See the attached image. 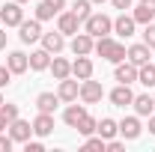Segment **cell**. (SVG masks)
Segmentation results:
<instances>
[{
    "instance_id": "3",
    "label": "cell",
    "mask_w": 155,
    "mask_h": 152,
    "mask_svg": "<svg viewBox=\"0 0 155 152\" xmlns=\"http://www.w3.org/2000/svg\"><path fill=\"white\" fill-rule=\"evenodd\" d=\"M18 39L24 45H33L42 39V21L39 18H30V21H21L18 24Z\"/></svg>"
},
{
    "instance_id": "20",
    "label": "cell",
    "mask_w": 155,
    "mask_h": 152,
    "mask_svg": "<svg viewBox=\"0 0 155 152\" xmlns=\"http://www.w3.org/2000/svg\"><path fill=\"white\" fill-rule=\"evenodd\" d=\"M60 104V95L57 93H39L36 95V111L39 114H54Z\"/></svg>"
},
{
    "instance_id": "30",
    "label": "cell",
    "mask_w": 155,
    "mask_h": 152,
    "mask_svg": "<svg viewBox=\"0 0 155 152\" xmlns=\"http://www.w3.org/2000/svg\"><path fill=\"white\" fill-rule=\"evenodd\" d=\"M104 146H107V140H104V137H93V134H90V137H87V140H84V149H96V152H104Z\"/></svg>"
},
{
    "instance_id": "38",
    "label": "cell",
    "mask_w": 155,
    "mask_h": 152,
    "mask_svg": "<svg viewBox=\"0 0 155 152\" xmlns=\"http://www.w3.org/2000/svg\"><path fill=\"white\" fill-rule=\"evenodd\" d=\"M45 3H51V6H54V12H63V9H66V0H45Z\"/></svg>"
},
{
    "instance_id": "9",
    "label": "cell",
    "mask_w": 155,
    "mask_h": 152,
    "mask_svg": "<svg viewBox=\"0 0 155 152\" xmlns=\"http://www.w3.org/2000/svg\"><path fill=\"white\" fill-rule=\"evenodd\" d=\"M119 134H122V140H137L140 134H143V125H140V116H125L122 122H119Z\"/></svg>"
},
{
    "instance_id": "37",
    "label": "cell",
    "mask_w": 155,
    "mask_h": 152,
    "mask_svg": "<svg viewBox=\"0 0 155 152\" xmlns=\"http://www.w3.org/2000/svg\"><path fill=\"white\" fill-rule=\"evenodd\" d=\"M110 3H114V9H119V12L131 9V0H110Z\"/></svg>"
},
{
    "instance_id": "41",
    "label": "cell",
    "mask_w": 155,
    "mask_h": 152,
    "mask_svg": "<svg viewBox=\"0 0 155 152\" xmlns=\"http://www.w3.org/2000/svg\"><path fill=\"white\" fill-rule=\"evenodd\" d=\"M149 134H155V114L149 116Z\"/></svg>"
},
{
    "instance_id": "35",
    "label": "cell",
    "mask_w": 155,
    "mask_h": 152,
    "mask_svg": "<svg viewBox=\"0 0 155 152\" xmlns=\"http://www.w3.org/2000/svg\"><path fill=\"white\" fill-rule=\"evenodd\" d=\"M104 149H107V152H119V149H125V140H114V137H110Z\"/></svg>"
},
{
    "instance_id": "28",
    "label": "cell",
    "mask_w": 155,
    "mask_h": 152,
    "mask_svg": "<svg viewBox=\"0 0 155 152\" xmlns=\"http://www.w3.org/2000/svg\"><path fill=\"white\" fill-rule=\"evenodd\" d=\"M96 128H98V119H96V116H90V114H84V119L75 125V131H78V134H84V137L96 134Z\"/></svg>"
},
{
    "instance_id": "2",
    "label": "cell",
    "mask_w": 155,
    "mask_h": 152,
    "mask_svg": "<svg viewBox=\"0 0 155 152\" xmlns=\"http://www.w3.org/2000/svg\"><path fill=\"white\" fill-rule=\"evenodd\" d=\"M84 33H90L93 39L110 36V33H114V18H107L104 12H93L90 18L84 21Z\"/></svg>"
},
{
    "instance_id": "34",
    "label": "cell",
    "mask_w": 155,
    "mask_h": 152,
    "mask_svg": "<svg viewBox=\"0 0 155 152\" xmlns=\"http://www.w3.org/2000/svg\"><path fill=\"white\" fill-rule=\"evenodd\" d=\"M12 143H15V140H12L9 134H3V131H0V152H9V149H12Z\"/></svg>"
},
{
    "instance_id": "32",
    "label": "cell",
    "mask_w": 155,
    "mask_h": 152,
    "mask_svg": "<svg viewBox=\"0 0 155 152\" xmlns=\"http://www.w3.org/2000/svg\"><path fill=\"white\" fill-rule=\"evenodd\" d=\"M0 114L12 122V119H18V104H9V101H3V104H0Z\"/></svg>"
},
{
    "instance_id": "14",
    "label": "cell",
    "mask_w": 155,
    "mask_h": 152,
    "mask_svg": "<svg viewBox=\"0 0 155 152\" xmlns=\"http://www.w3.org/2000/svg\"><path fill=\"white\" fill-rule=\"evenodd\" d=\"M149 54H152V48L143 45V42H137V45H131V48L125 51V60L134 63V66H143V63H149Z\"/></svg>"
},
{
    "instance_id": "26",
    "label": "cell",
    "mask_w": 155,
    "mask_h": 152,
    "mask_svg": "<svg viewBox=\"0 0 155 152\" xmlns=\"http://www.w3.org/2000/svg\"><path fill=\"white\" fill-rule=\"evenodd\" d=\"M137 84H143V87H155V63H143V66H137Z\"/></svg>"
},
{
    "instance_id": "33",
    "label": "cell",
    "mask_w": 155,
    "mask_h": 152,
    "mask_svg": "<svg viewBox=\"0 0 155 152\" xmlns=\"http://www.w3.org/2000/svg\"><path fill=\"white\" fill-rule=\"evenodd\" d=\"M9 81H12V72H9V66H0V90H3V87H9Z\"/></svg>"
},
{
    "instance_id": "18",
    "label": "cell",
    "mask_w": 155,
    "mask_h": 152,
    "mask_svg": "<svg viewBox=\"0 0 155 152\" xmlns=\"http://www.w3.org/2000/svg\"><path fill=\"white\" fill-rule=\"evenodd\" d=\"M131 15H134L137 24H149V21L155 18V0H140V3L134 6Z\"/></svg>"
},
{
    "instance_id": "1",
    "label": "cell",
    "mask_w": 155,
    "mask_h": 152,
    "mask_svg": "<svg viewBox=\"0 0 155 152\" xmlns=\"http://www.w3.org/2000/svg\"><path fill=\"white\" fill-rule=\"evenodd\" d=\"M125 51H128V48H125V45H122V42H116L114 36H101V39H96V54L101 60H107V63H122V60H125Z\"/></svg>"
},
{
    "instance_id": "43",
    "label": "cell",
    "mask_w": 155,
    "mask_h": 152,
    "mask_svg": "<svg viewBox=\"0 0 155 152\" xmlns=\"http://www.w3.org/2000/svg\"><path fill=\"white\" fill-rule=\"evenodd\" d=\"M93 3H104V0H93Z\"/></svg>"
},
{
    "instance_id": "12",
    "label": "cell",
    "mask_w": 155,
    "mask_h": 152,
    "mask_svg": "<svg viewBox=\"0 0 155 152\" xmlns=\"http://www.w3.org/2000/svg\"><path fill=\"white\" fill-rule=\"evenodd\" d=\"M114 81H116V84H134V81H137V66H134V63H128V60L116 63Z\"/></svg>"
},
{
    "instance_id": "24",
    "label": "cell",
    "mask_w": 155,
    "mask_h": 152,
    "mask_svg": "<svg viewBox=\"0 0 155 152\" xmlns=\"http://www.w3.org/2000/svg\"><path fill=\"white\" fill-rule=\"evenodd\" d=\"M48 69L54 72V78H57V81L72 78V63H69V60H63V57H57V54L51 57V66H48Z\"/></svg>"
},
{
    "instance_id": "7",
    "label": "cell",
    "mask_w": 155,
    "mask_h": 152,
    "mask_svg": "<svg viewBox=\"0 0 155 152\" xmlns=\"http://www.w3.org/2000/svg\"><path fill=\"white\" fill-rule=\"evenodd\" d=\"M30 134H33V122H27V119H21V116L9 122V137H12L15 143H27Z\"/></svg>"
},
{
    "instance_id": "40",
    "label": "cell",
    "mask_w": 155,
    "mask_h": 152,
    "mask_svg": "<svg viewBox=\"0 0 155 152\" xmlns=\"http://www.w3.org/2000/svg\"><path fill=\"white\" fill-rule=\"evenodd\" d=\"M6 128H9V119H6V116L0 114V131H6Z\"/></svg>"
},
{
    "instance_id": "16",
    "label": "cell",
    "mask_w": 155,
    "mask_h": 152,
    "mask_svg": "<svg viewBox=\"0 0 155 152\" xmlns=\"http://www.w3.org/2000/svg\"><path fill=\"white\" fill-rule=\"evenodd\" d=\"M131 107H134L137 116H152V114H155V98H152L149 93H140V95H134Z\"/></svg>"
},
{
    "instance_id": "31",
    "label": "cell",
    "mask_w": 155,
    "mask_h": 152,
    "mask_svg": "<svg viewBox=\"0 0 155 152\" xmlns=\"http://www.w3.org/2000/svg\"><path fill=\"white\" fill-rule=\"evenodd\" d=\"M143 45H149L155 51V24L149 21V24H143Z\"/></svg>"
},
{
    "instance_id": "25",
    "label": "cell",
    "mask_w": 155,
    "mask_h": 152,
    "mask_svg": "<svg viewBox=\"0 0 155 152\" xmlns=\"http://www.w3.org/2000/svg\"><path fill=\"white\" fill-rule=\"evenodd\" d=\"M96 134H98V137H104V140H110V137H116V134H119V122H116V119H110V116H104V119H98Z\"/></svg>"
},
{
    "instance_id": "19",
    "label": "cell",
    "mask_w": 155,
    "mask_h": 152,
    "mask_svg": "<svg viewBox=\"0 0 155 152\" xmlns=\"http://www.w3.org/2000/svg\"><path fill=\"white\" fill-rule=\"evenodd\" d=\"M54 131V114H36L33 119V134L36 137H48Z\"/></svg>"
},
{
    "instance_id": "36",
    "label": "cell",
    "mask_w": 155,
    "mask_h": 152,
    "mask_svg": "<svg viewBox=\"0 0 155 152\" xmlns=\"http://www.w3.org/2000/svg\"><path fill=\"white\" fill-rule=\"evenodd\" d=\"M24 149H27V152H42V149H45V143H42V140H27Z\"/></svg>"
},
{
    "instance_id": "21",
    "label": "cell",
    "mask_w": 155,
    "mask_h": 152,
    "mask_svg": "<svg viewBox=\"0 0 155 152\" xmlns=\"http://www.w3.org/2000/svg\"><path fill=\"white\" fill-rule=\"evenodd\" d=\"M51 51H45V48H36V51H30V69L33 72H45L48 66H51Z\"/></svg>"
},
{
    "instance_id": "8",
    "label": "cell",
    "mask_w": 155,
    "mask_h": 152,
    "mask_svg": "<svg viewBox=\"0 0 155 152\" xmlns=\"http://www.w3.org/2000/svg\"><path fill=\"white\" fill-rule=\"evenodd\" d=\"M57 95L60 101H66V104H72V101H78V95H81V84H78V78L72 81V78H63L57 87Z\"/></svg>"
},
{
    "instance_id": "39",
    "label": "cell",
    "mask_w": 155,
    "mask_h": 152,
    "mask_svg": "<svg viewBox=\"0 0 155 152\" xmlns=\"http://www.w3.org/2000/svg\"><path fill=\"white\" fill-rule=\"evenodd\" d=\"M6 36H9V33H6V27H0V51L6 48Z\"/></svg>"
},
{
    "instance_id": "11",
    "label": "cell",
    "mask_w": 155,
    "mask_h": 152,
    "mask_svg": "<svg viewBox=\"0 0 155 152\" xmlns=\"http://www.w3.org/2000/svg\"><path fill=\"white\" fill-rule=\"evenodd\" d=\"M110 101H114V107H128V104L134 101L131 84H116L114 90H110Z\"/></svg>"
},
{
    "instance_id": "27",
    "label": "cell",
    "mask_w": 155,
    "mask_h": 152,
    "mask_svg": "<svg viewBox=\"0 0 155 152\" xmlns=\"http://www.w3.org/2000/svg\"><path fill=\"white\" fill-rule=\"evenodd\" d=\"M72 12H75V18L84 24V21L93 15V0H75V3H72Z\"/></svg>"
},
{
    "instance_id": "10",
    "label": "cell",
    "mask_w": 155,
    "mask_h": 152,
    "mask_svg": "<svg viewBox=\"0 0 155 152\" xmlns=\"http://www.w3.org/2000/svg\"><path fill=\"white\" fill-rule=\"evenodd\" d=\"M134 30H137L134 15H125V12H119V18H114V33H116V36L131 39V36H134Z\"/></svg>"
},
{
    "instance_id": "17",
    "label": "cell",
    "mask_w": 155,
    "mask_h": 152,
    "mask_svg": "<svg viewBox=\"0 0 155 152\" xmlns=\"http://www.w3.org/2000/svg\"><path fill=\"white\" fill-rule=\"evenodd\" d=\"M42 48L45 51H51V54H60L63 48H66V36L54 30V33H42Z\"/></svg>"
},
{
    "instance_id": "13",
    "label": "cell",
    "mask_w": 155,
    "mask_h": 152,
    "mask_svg": "<svg viewBox=\"0 0 155 152\" xmlns=\"http://www.w3.org/2000/svg\"><path fill=\"white\" fill-rule=\"evenodd\" d=\"M78 27H81V21L75 18V12H72V9H69V12H60V15H57V30L63 33V36H75Z\"/></svg>"
},
{
    "instance_id": "22",
    "label": "cell",
    "mask_w": 155,
    "mask_h": 152,
    "mask_svg": "<svg viewBox=\"0 0 155 152\" xmlns=\"http://www.w3.org/2000/svg\"><path fill=\"white\" fill-rule=\"evenodd\" d=\"M72 75H75L78 81L93 78V60H90V54H84V57H78L75 63H72Z\"/></svg>"
},
{
    "instance_id": "15",
    "label": "cell",
    "mask_w": 155,
    "mask_h": 152,
    "mask_svg": "<svg viewBox=\"0 0 155 152\" xmlns=\"http://www.w3.org/2000/svg\"><path fill=\"white\" fill-rule=\"evenodd\" d=\"M6 66H9L12 75H24V72L30 69V57H27L24 51H12V54L6 57Z\"/></svg>"
},
{
    "instance_id": "6",
    "label": "cell",
    "mask_w": 155,
    "mask_h": 152,
    "mask_svg": "<svg viewBox=\"0 0 155 152\" xmlns=\"http://www.w3.org/2000/svg\"><path fill=\"white\" fill-rule=\"evenodd\" d=\"M69 48H72V54H75V57L93 54V51H96V39L90 36V33H75V36H72V45H69Z\"/></svg>"
},
{
    "instance_id": "44",
    "label": "cell",
    "mask_w": 155,
    "mask_h": 152,
    "mask_svg": "<svg viewBox=\"0 0 155 152\" xmlns=\"http://www.w3.org/2000/svg\"><path fill=\"white\" fill-rule=\"evenodd\" d=\"M18 3H27V0H18Z\"/></svg>"
},
{
    "instance_id": "4",
    "label": "cell",
    "mask_w": 155,
    "mask_h": 152,
    "mask_svg": "<svg viewBox=\"0 0 155 152\" xmlns=\"http://www.w3.org/2000/svg\"><path fill=\"white\" fill-rule=\"evenodd\" d=\"M0 21H3V27H6V30H9V27H18L21 21H24V9H21L18 0H12V3L0 6Z\"/></svg>"
},
{
    "instance_id": "29",
    "label": "cell",
    "mask_w": 155,
    "mask_h": 152,
    "mask_svg": "<svg viewBox=\"0 0 155 152\" xmlns=\"http://www.w3.org/2000/svg\"><path fill=\"white\" fill-rule=\"evenodd\" d=\"M54 15H57V12H54V6L42 0V3H39V6H36V15H33V18H39V21H51V18H54Z\"/></svg>"
},
{
    "instance_id": "42",
    "label": "cell",
    "mask_w": 155,
    "mask_h": 152,
    "mask_svg": "<svg viewBox=\"0 0 155 152\" xmlns=\"http://www.w3.org/2000/svg\"><path fill=\"white\" fill-rule=\"evenodd\" d=\"M0 104H3V93H0Z\"/></svg>"
},
{
    "instance_id": "23",
    "label": "cell",
    "mask_w": 155,
    "mask_h": 152,
    "mask_svg": "<svg viewBox=\"0 0 155 152\" xmlns=\"http://www.w3.org/2000/svg\"><path fill=\"white\" fill-rule=\"evenodd\" d=\"M84 114H87V104H75V101H72V104L63 111V122H66L69 128H75L78 122L84 119Z\"/></svg>"
},
{
    "instance_id": "5",
    "label": "cell",
    "mask_w": 155,
    "mask_h": 152,
    "mask_svg": "<svg viewBox=\"0 0 155 152\" xmlns=\"http://www.w3.org/2000/svg\"><path fill=\"white\" fill-rule=\"evenodd\" d=\"M101 95H104V90H101V84L98 81H93V78H87V81H81V101L84 104H98L101 101Z\"/></svg>"
}]
</instances>
